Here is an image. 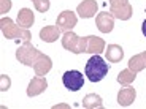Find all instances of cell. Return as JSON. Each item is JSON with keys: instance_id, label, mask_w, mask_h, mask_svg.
Listing matches in <instances>:
<instances>
[{"instance_id": "cell-20", "label": "cell", "mask_w": 146, "mask_h": 109, "mask_svg": "<svg viewBox=\"0 0 146 109\" xmlns=\"http://www.w3.org/2000/svg\"><path fill=\"white\" fill-rule=\"evenodd\" d=\"M11 85V81L7 74H0V90L2 92H7Z\"/></svg>"}, {"instance_id": "cell-22", "label": "cell", "mask_w": 146, "mask_h": 109, "mask_svg": "<svg viewBox=\"0 0 146 109\" xmlns=\"http://www.w3.org/2000/svg\"><path fill=\"white\" fill-rule=\"evenodd\" d=\"M141 32H143V35H145V38H146V19L143 21V24H141Z\"/></svg>"}, {"instance_id": "cell-11", "label": "cell", "mask_w": 146, "mask_h": 109, "mask_svg": "<svg viewBox=\"0 0 146 109\" xmlns=\"http://www.w3.org/2000/svg\"><path fill=\"white\" fill-rule=\"evenodd\" d=\"M76 13L80 14V18L83 19H89L94 18L97 13V2L95 0H83L76 8Z\"/></svg>"}, {"instance_id": "cell-16", "label": "cell", "mask_w": 146, "mask_h": 109, "mask_svg": "<svg viewBox=\"0 0 146 109\" xmlns=\"http://www.w3.org/2000/svg\"><path fill=\"white\" fill-rule=\"evenodd\" d=\"M83 108H86V109H102L103 108L102 97L97 95V93H88L83 98Z\"/></svg>"}, {"instance_id": "cell-9", "label": "cell", "mask_w": 146, "mask_h": 109, "mask_svg": "<svg viewBox=\"0 0 146 109\" xmlns=\"http://www.w3.org/2000/svg\"><path fill=\"white\" fill-rule=\"evenodd\" d=\"M95 24L102 33H110L114 27V16L108 11H102L95 16Z\"/></svg>"}, {"instance_id": "cell-6", "label": "cell", "mask_w": 146, "mask_h": 109, "mask_svg": "<svg viewBox=\"0 0 146 109\" xmlns=\"http://www.w3.org/2000/svg\"><path fill=\"white\" fill-rule=\"evenodd\" d=\"M62 84L65 85V89H68L70 92H78L80 89H83V85H84L83 73H80L78 70L65 71L64 76H62Z\"/></svg>"}, {"instance_id": "cell-8", "label": "cell", "mask_w": 146, "mask_h": 109, "mask_svg": "<svg viewBox=\"0 0 146 109\" xmlns=\"http://www.w3.org/2000/svg\"><path fill=\"white\" fill-rule=\"evenodd\" d=\"M62 47L73 54H81V38L72 30L65 32L62 36Z\"/></svg>"}, {"instance_id": "cell-10", "label": "cell", "mask_w": 146, "mask_h": 109, "mask_svg": "<svg viewBox=\"0 0 146 109\" xmlns=\"http://www.w3.org/2000/svg\"><path fill=\"white\" fill-rule=\"evenodd\" d=\"M48 87V81L44 76H35L32 77V81L29 82L27 87V97H36V95L43 93Z\"/></svg>"}, {"instance_id": "cell-13", "label": "cell", "mask_w": 146, "mask_h": 109, "mask_svg": "<svg viewBox=\"0 0 146 109\" xmlns=\"http://www.w3.org/2000/svg\"><path fill=\"white\" fill-rule=\"evenodd\" d=\"M105 57L108 62L111 63H117L122 60L124 57V49L119 44H108V47L105 49Z\"/></svg>"}, {"instance_id": "cell-12", "label": "cell", "mask_w": 146, "mask_h": 109, "mask_svg": "<svg viewBox=\"0 0 146 109\" xmlns=\"http://www.w3.org/2000/svg\"><path fill=\"white\" fill-rule=\"evenodd\" d=\"M135 98H137L135 89L130 87V85H125V87H122L119 90V93H117V104L127 108V106H130L132 103L135 101Z\"/></svg>"}, {"instance_id": "cell-1", "label": "cell", "mask_w": 146, "mask_h": 109, "mask_svg": "<svg viewBox=\"0 0 146 109\" xmlns=\"http://www.w3.org/2000/svg\"><path fill=\"white\" fill-rule=\"evenodd\" d=\"M110 70V65L100 57L99 54H94L86 63V68H84V73L91 82H100L103 77L106 76V73Z\"/></svg>"}, {"instance_id": "cell-17", "label": "cell", "mask_w": 146, "mask_h": 109, "mask_svg": "<svg viewBox=\"0 0 146 109\" xmlns=\"http://www.w3.org/2000/svg\"><path fill=\"white\" fill-rule=\"evenodd\" d=\"M129 68L135 73H140L146 68V51L141 54H137L129 60Z\"/></svg>"}, {"instance_id": "cell-4", "label": "cell", "mask_w": 146, "mask_h": 109, "mask_svg": "<svg viewBox=\"0 0 146 109\" xmlns=\"http://www.w3.org/2000/svg\"><path fill=\"white\" fill-rule=\"evenodd\" d=\"M110 13L116 19L129 21L132 18L133 8L129 3V0H110Z\"/></svg>"}, {"instance_id": "cell-14", "label": "cell", "mask_w": 146, "mask_h": 109, "mask_svg": "<svg viewBox=\"0 0 146 109\" xmlns=\"http://www.w3.org/2000/svg\"><path fill=\"white\" fill-rule=\"evenodd\" d=\"M60 36V29L57 26H46L40 30V38L44 43H54Z\"/></svg>"}, {"instance_id": "cell-19", "label": "cell", "mask_w": 146, "mask_h": 109, "mask_svg": "<svg viewBox=\"0 0 146 109\" xmlns=\"http://www.w3.org/2000/svg\"><path fill=\"white\" fill-rule=\"evenodd\" d=\"M33 5H35V10L40 11V13H46L51 7V2L49 0H33Z\"/></svg>"}, {"instance_id": "cell-15", "label": "cell", "mask_w": 146, "mask_h": 109, "mask_svg": "<svg viewBox=\"0 0 146 109\" xmlns=\"http://www.w3.org/2000/svg\"><path fill=\"white\" fill-rule=\"evenodd\" d=\"M33 22H35V16H33L32 10H29V8L19 10V13H18V26H21L22 29H29V27L33 26Z\"/></svg>"}, {"instance_id": "cell-5", "label": "cell", "mask_w": 146, "mask_h": 109, "mask_svg": "<svg viewBox=\"0 0 146 109\" xmlns=\"http://www.w3.org/2000/svg\"><path fill=\"white\" fill-rule=\"evenodd\" d=\"M81 52L88 54H102L105 52V41L100 36L89 35L81 38Z\"/></svg>"}, {"instance_id": "cell-18", "label": "cell", "mask_w": 146, "mask_h": 109, "mask_svg": "<svg viewBox=\"0 0 146 109\" xmlns=\"http://www.w3.org/2000/svg\"><path fill=\"white\" fill-rule=\"evenodd\" d=\"M135 77H137L135 71H132L130 68H125L117 74V82H119L121 85H129V84H132L135 81Z\"/></svg>"}, {"instance_id": "cell-21", "label": "cell", "mask_w": 146, "mask_h": 109, "mask_svg": "<svg viewBox=\"0 0 146 109\" xmlns=\"http://www.w3.org/2000/svg\"><path fill=\"white\" fill-rule=\"evenodd\" d=\"M11 10V0H0V13L5 14Z\"/></svg>"}, {"instance_id": "cell-3", "label": "cell", "mask_w": 146, "mask_h": 109, "mask_svg": "<svg viewBox=\"0 0 146 109\" xmlns=\"http://www.w3.org/2000/svg\"><path fill=\"white\" fill-rule=\"evenodd\" d=\"M41 54H43V52H40L33 44H30L29 41H26L22 46L18 47V51H16V58H18L19 63H22V65L33 66L36 63V60L41 57Z\"/></svg>"}, {"instance_id": "cell-2", "label": "cell", "mask_w": 146, "mask_h": 109, "mask_svg": "<svg viewBox=\"0 0 146 109\" xmlns=\"http://www.w3.org/2000/svg\"><path fill=\"white\" fill-rule=\"evenodd\" d=\"M0 29H2V33H3L5 38L8 40H22L24 43L26 41H30L32 35L27 29H22L21 26L15 24L10 18H2L0 19Z\"/></svg>"}, {"instance_id": "cell-7", "label": "cell", "mask_w": 146, "mask_h": 109, "mask_svg": "<svg viewBox=\"0 0 146 109\" xmlns=\"http://www.w3.org/2000/svg\"><path fill=\"white\" fill-rule=\"evenodd\" d=\"M76 22H78L76 14H75L73 11H70V10H65V11H62V13L57 16L56 26L60 29V32L65 33V32H70L73 27L76 26Z\"/></svg>"}]
</instances>
